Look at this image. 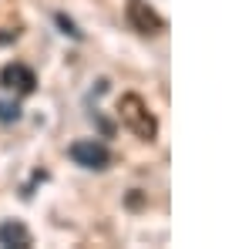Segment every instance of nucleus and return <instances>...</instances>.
I'll return each mask as SVG.
<instances>
[{
    "label": "nucleus",
    "mask_w": 252,
    "mask_h": 249,
    "mask_svg": "<svg viewBox=\"0 0 252 249\" xmlns=\"http://www.w3.org/2000/svg\"><path fill=\"white\" fill-rule=\"evenodd\" d=\"M125 17H128V24L135 27L138 34H155V31H161V27H165V20L158 17L148 3H141V0H128Z\"/></svg>",
    "instance_id": "nucleus-3"
},
{
    "label": "nucleus",
    "mask_w": 252,
    "mask_h": 249,
    "mask_svg": "<svg viewBox=\"0 0 252 249\" xmlns=\"http://www.w3.org/2000/svg\"><path fill=\"white\" fill-rule=\"evenodd\" d=\"M118 111H121V121L128 125V132L138 135L141 142H152V138L158 135V121H155V115L148 111L145 98H138V95H125L121 101H118Z\"/></svg>",
    "instance_id": "nucleus-1"
},
{
    "label": "nucleus",
    "mask_w": 252,
    "mask_h": 249,
    "mask_svg": "<svg viewBox=\"0 0 252 249\" xmlns=\"http://www.w3.org/2000/svg\"><path fill=\"white\" fill-rule=\"evenodd\" d=\"M0 246L27 249V246H31V229H27L20 219H7V222H0Z\"/></svg>",
    "instance_id": "nucleus-5"
},
{
    "label": "nucleus",
    "mask_w": 252,
    "mask_h": 249,
    "mask_svg": "<svg viewBox=\"0 0 252 249\" xmlns=\"http://www.w3.org/2000/svg\"><path fill=\"white\" fill-rule=\"evenodd\" d=\"M0 118H3V121H14V118H17V105H3V101H0Z\"/></svg>",
    "instance_id": "nucleus-6"
},
{
    "label": "nucleus",
    "mask_w": 252,
    "mask_h": 249,
    "mask_svg": "<svg viewBox=\"0 0 252 249\" xmlns=\"http://www.w3.org/2000/svg\"><path fill=\"white\" fill-rule=\"evenodd\" d=\"M67 155H71V162L81 165V169H108V162H111L108 145H101V142H94V138L74 142V145L67 148Z\"/></svg>",
    "instance_id": "nucleus-2"
},
{
    "label": "nucleus",
    "mask_w": 252,
    "mask_h": 249,
    "mask_svg": "<svg viewBox=\"0 0 252 249\" xmlns=\"http://www.w3.org/2000/svg\"><path fill=\"white\" fill-rule=\"evenodd\" d=\"M0 84L7 88V91H20V95H31L34 91V84H37V77L34 71L27 68V64H7L3 71H0Z\"/></svg>",
    "instance_id": "nucleus-4"
}]
</instances>
